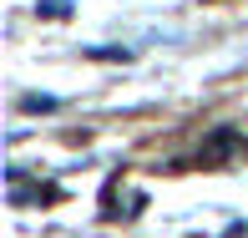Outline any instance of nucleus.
Returning a JSON list of instances; mask_svg holds the SVG:
<instances>
[{
  "mask_svg": "<svg viewBox=\"0 0 248 238\" xmlns=\"http://www.w3.org/2000/svg\"><path fill=\"white\" fill-rule=\"evenodd\" d=\"M20 111H56V96H20Z\"/></svg>",
  "mask_w": 248,
  "mask_h": 238,
  "instance_id": "1",
  "label": "nucleus"
},
{
  "mask_svg": "<svg viewBox=\"0 0 248 238\" xmlns=\"http://www.w3.org/2000/svg\"><path fill=\"white\" fill-rule=\"evenodd\" d=\"M41 16H56V20H61L66 16V0H41Z\"/></svg>",
  "mask_w": 248,
  "mask_h": 238,
  "instance_id": "2",
  "label": "nucleus"
}]
</instances>
